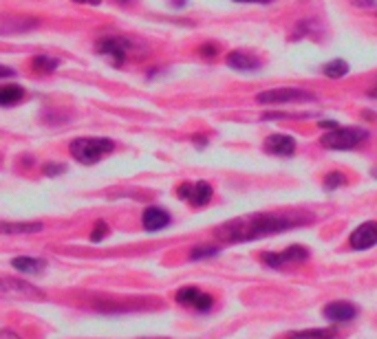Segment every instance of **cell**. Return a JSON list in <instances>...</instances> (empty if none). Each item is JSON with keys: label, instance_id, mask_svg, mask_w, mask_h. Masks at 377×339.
I'll list each match as a JSON object with an SVG mask.
<instances>
[{"label": "cell", "instance_id": "19", "mask_svg": "<svg viewBox=\"0 0 377 339\" xmlns=\"http://www.w3.org/2000/svg\"><path fill=\"white\" fill-rule=\"evenodd\" d=\"M42 222H0V234H36Z\"/></svg>", "mask_w": 377, "mask_h": 339}, {"label": "cell", "instance_id": "20", "mask_svg": "<svg viewBox=\"0 0 377 339\" xmlns=\"http://www.w3.org/2000/svg\"><path fill=\"white\" fill-rule=\"evenodd\" d=\"M60 67V60L49 58V56H36L31 60V69L36 73H54Z\"/></svg>", "mask_w": 377, "mask_h": 339}, {"label": "cell", "instance_id": "21", "mask_svg": "<svg viewBox=\"0 0 377 339\" xmlns=\"http://www.w3.org/2000/svg\"><path fill=\"white\" fill-rule=\"evenodd\" d=\"M324 75L331 78V80H338V78H344L349 73V65L344 60H331L324 65Z\"/></svg>", "mask_w": 377, "mask_h": 339}, {"label": "cell", "instance_id": "16", "mask_svg": "<svg viewBox=\"0 0 377 339\" xmlns=\"http://www.w3.org/2000/svg\"><path fill=\"white\" fill-rule=\"evenodd\" d=\"M227 67H232L236 71H256L260 69V62L245 51H232L227 53Z\"/></svg>", "mask_w": 377, "mask_h": 339}, {"label": "cell", "instance_id": "24", "mask_svg": "<svg viewBox=\"0 0 377 339\" xmlns=\"http://www.w3.org/2000/svg\"><path fill=\"white\" fill-rule=\"evenodd\" d=\"M106 236H108V225H106V220H98V222H95V227H93V231H91V242H102Z\"/></svg>", "mask_w": 377, "mask_h": 339}, {"label": "cell", "instance_id": "13", "mask_svg": "<svg viewBox=\"0 0 377 339\" xmlns=\"http://www.w3.org/2000/svg\"><path fill=\"white\" fill-rule=\"evenodd\" d=\"M263 148L269 154L291 156L293 152H296V141H293V137H289V135H269L263 143Z\"/></svg>", "mask_w": 377, "mask_h": 339}, {"label": "cell", "instance_id": "2", "mask_svg": "<svg viewBox=\"0 0 377 339\" xmlns=\"http://www.w3.org/2000/svg\"><path fill=\"white\" fill-rule=\"evenodd\" d=\"M115 150V141L108 137H78L69 143V152L82 165H95Z\"/></svg>", "mask_w": 377, "mask_h": 339}, {"label": "cell", "instance_id": "12", "mask_svg": "<svg viewBox=\"0 0 377 339\" xmlns=\"http://www.w3.org/2000/svg\"><path fill=\"white\" fill-rule=\"evenodd\" d=\"M40 23L36 18L29 16H14L7 14L0 18V34H25V31H31L34 27H38Z\"/></svg>", "mask_w": 377, "mask_h": 339}, {"label": "cell", "instance_id": "8", "mask_svg": "<svg viewBox=\"0 0 377 339\" xmlns=\"http://www.w3.org/2000/svg\"><path fill=\"white\" fill-rule=\"evenodd\" d=\"M176 196L187 200L194 207H203L212 200V185L207 181H196V183H181L176 187Z\"/></svg>", "mask_w": 377, "mask_h": 339}, {"label": "cell", "instance_id": "7", "mask_svg": "<svg viewBox=\"0 0 377 339\" xmlns=\"http://www.w3.org/2000/svg\"><path fill=\"white\" fill-rule=\"evenodd\" d=\"M130 49H133L130 40H126L122 36H106L98 42V53L100 56H106L113 62V67H122Z\"/></svg>", "mask_w": 377, "mask_h": 339}, {"label": "cell", "instance_id": "18", "mask_svg": "<svg viewBox=\"0 0 377 339\" xmlns=\"http://www.w3.org/2000/svg\"><path fill=\"white\" fill-rule=\"evenodd\" d=\"M338 328H307V331L291 333L289 339H338Z\"/></svg>", "mask_w": 377, "mask_h": 339}, {"label": "cell", "instance_id": "5", "mask_svg": "<svg viewBox=\"0 0 377 339\" xmlns=\"http://www.w3.org/2000/svg\"><path fill=\"white\" fill-rule=\"evenodd\" d=\"M260 260H263V264H267V267H271V269H282V267H287V264L307 262L309 260V249L300 247V245H291V247L282 249V251L260 253Z\"/></svg>", "mask_w": 377, "mask_h": 339}, {"label": "cell", "instance_id": "28", "mask_svg": "<svg viewBox=\"0 0 377 339\" xmlns=\"http://www.w3.org/2000/svg\"><path fill=\"white\" fill-rule=\"evenodd\" d=\"M201 56H205V58L216 56V47H214V45H205V47H201Z\"/></svg>", "mask_w": 377, "mask_h": 339}, {"label": "cell", "instance_id": "32", "mask_svg": "<svg viewBox=\"0 0 377 339\" xmlns=\"http://www.w3.org/2000/svg\"><path fill=\"white\" fill-rule=\"evenodd\" d=\"M369 95H371V97H375V100H377V84H375V86L369 91Z\"/></svg>", "mask_w": 377, "mask_h": 339}, {"label": "cell", "instance_id": "15", "mask_svg": "<svg viewBox=\"0 0 377 339\" xmlns=\"http://www.w3.org/2000/svg\"><path fill=\"white\" fill-rule=\"evenodd\" d=\"M12 267L20 273H29V275H38L47 269V260L45 258H34V256H18L12 260Z\"/></svg>", "mask_w": 377, "mask_h": 339}, {"label": "cell", "instance_id": "27", "mask_svg": "<svg viewBox=\"0 0 377 339\" xmlns=\"http://www.w3.org/2000/svg\"><path fill=\"white\" fill-rule=\"evenodd\" d=\"M7 78H16V71L5 67V65H0V80H7Z\"/></svg>", "mask_w": 377, "mask_h": 339}, {"label": "cell", "instance_id": "11", "mask_svg": "<svg viewBox=\"0 0 377 339\" xmlns=\"http://www.w3.org/2000/svg\"><path fill=\"white\" fill-rule=\"evenodd\" d=\"M349 242L355 251H366V249L375 247L377 245V222H373V220L362 222V225L351 234Z\"/></svg>", "mask_w": 377, "mask_h": 339}, {"label": "cell", "instance_id": "33", "mask_svg": "<svg viewBox=\"0 0 377 339\" xmlns=\"http://www.w3.org/2000/svg\"><path fill=\"white\" fill-rule=\"evenodd\" d=\"M117 3H130V0H117Z\"/></svg>", "mask_w": 377, "mask_h": 339}, {"label": "cell", "instance_id": "9", "mask_svg": "<svg viewBox=\"0 0 377 339\" xmlns=\"http://www.w3.org/2000/svg\"><path fill=\"white\" fill-rule=\"evenodd\" d=\"M174 300L179 302L181 306H190V309L198 311V313H207L214 306V300L209 293H203L201 289L196 287H183L174 293Z\"/></svg>", "mask_w": 377, "mask_h": 339}, {"label": "cell", "instance_id": "17", "mask_svg": "<svg viewBox=\"0 0 377 339\" xmlns=\"http://www.w3.org/2000/svg\"><path fill=\"white\" fill-rule=\"evenodd\" d=\"M25 89L18 86V84H5V86H0V106L3 108H9V106H16L25 100Z\"/></svg>", "mask_w": 377, "mask_h": 339}, {"label": "cell", "instance_id": "23", "mask_svg": "<svg viewBox=\"0 0 377 339\" xmlns=\"http://www.w3.org/2000/svg\"><path fill=\"white\" fill-rule=\"evenodd\" d=\"M342 185H347V176H344L342 172H329L327 176H324V187L327 189H338Z\"/></svg>", "mask_w": 377, "mask_h": 339}, {"label": "cell", "instance_id": "25", "mask_svg": "<svg viewBox=\"0 0 377 339\" xmlns=\"http://www.w3.org/2000/svg\"><path fill=\"white\" fill-rule=\"evenodd\" d=\"M42 172H45V176H60L67 172V165L62 163H45L42 165Z\"/></svg>", "mask_w": 377, "mask_h": 339}, {"label": "cell", "instance_id": "29", "mask_svg": "<svg viewBox=\"0 0 377 339\" xmlns=\"http://www.w3.org/2000/svg\"><path fill=\"white\" fill-rule=\"evenodd\" d=\"M318 126H320V128H327V130H335L340 124H338V121H324V119H322V121H318Z\"/></svg>", "mask_w": 377, "mask_h": 339}, {"label": "cell", "instance_id": "26", "mask_svg": "<svg viewBox=\"0 0 377 339\" xmlns=\"http://www.w3.org/2000/svg\"><path fill=\"white\" fill-rule=\"evenodd\" d=\"M0 339H23V337L16 331H12V328H3V331H0Z\"/></svg>", "mask_w": 377, "mask_h": 339}, {"label": "cell", "instance_id": "22", "mask_svg": "<svg viewBox=\"0 0 377 339\" xmlns=\"http://www.w3.org/2000/svg\"><path fill=\"white\" fill-rule=\"evenodd\" d=\"M221 249L216 245H196L190 251V260H207V258H216Z\"/></svg>", "mask_w": 377, "mask_h": 339}, {"label": "cell", "instance_id": "6", "mask_svg": "<svg viewBox=\"0 0 377 339\" xmlns=\"http://www.w3.org/2000/svg\"><path fill=\"white\" fill-rule=\"evenodd\" d=\"M0 298L36 300V298H42V291L23 278H0Z\"/></svg>", "mask_w": 377, "mask_h": 339}, {"label": "cell", "instance_id": "1", "mask_svg": "<svg viewBox=\"0 0 377 339\" xmlns=\"http://www.w3.org/2000/svg\"><path fill=\"white\" fill-rule=\"evenodd\" d=\"M309 216L302 211H289V214H271V211H258V214H247L234 220H227L225 225L216 227L214 236L225 242H249L265 236H276L282 231L293 229L307 222Z\"/></svg>", "mask_w": 377, "mask_h": 339}, {"label": "cell", "instance_id": "3", "mask_svg": "<svg viewBox=\"0 0 377 339\" xmlns=\"http://www.w3.org/2000/svg\"><path fill=\"white\" fill-rule=\"evenodd\" d=\"M366 139H369V132L362 128H342V126H338L335 130L324 132L322 145L329 148V150H353Z\"/></svg>", "mask_w": 377, "mask_h": 339}, {"label": "cell", "instance_id": "14", "mask_svg": "<svg viewBox=\"0 0 377 339\" xmlns=\"http://www.w3.org/2000/svg\"><path fill=\"white\" fill-rule=\"evenodd\" d=\"M170 214H168L165 209L161 207H146L144 209V214H141V225L146 231H161L165 229L168 225H170Z\"/></svg>", "mask_w": 377, "mask_h": 339}, {"label": "cell", "instance_id": "10", "mask_svg": "<svg viewBox=\"0 0 377 339\" xmlns=\"http://www.w3.org/2000/svg\"><path fill=\"white\" fill-rule=\"evenodd\" d=\"M322 315L327 317L329 322L344 324V322H351V320H355V317H358V306L351 304V302L335 300V302H329L327 306H324Z\"/></svg>", "mask_w": 377, "mask_h": 339}, {"label": "cell", "instance_id": "4", "mask_svg": "<svg viewBox=\"0 0 377 339\" xmlns=\"http://www.w3.org/2000/svg\"><path fill=\"white\" fill-rule=\"evenodd\" d=\"M316 95L305 89H296V86H285V89H271L263 91L256 95L258 104H300V102H313Z\"/></svg>", "mask_w": 377, "mask_h": 339}, {"label": "cell", "instance_id": "30", "mask_svg": "<svg viewBox=\"0 0 377 339\" xmlns=\"http://www.w3.org/2000/svg\"><path fill=\"white\" fill-rule=\"evenodd\" d=\"M76 3H82V5H100L102 0H76Z\"/></svg>", "mask_w": 377, "mask_h": 339}, {"label": "cell", "instance_id": "31", "mask_svg": "<svg viewBox=\"0 0 377 339\" xmlns=\"http://www.w3.org/2000/svg\"><path fill=\"white\" fill-rule=\"evenodd\" d=\"M236 3H269V0H236Z\"/></svg>", "mask_w": 377, "mask_h": 339}]
</instances>
